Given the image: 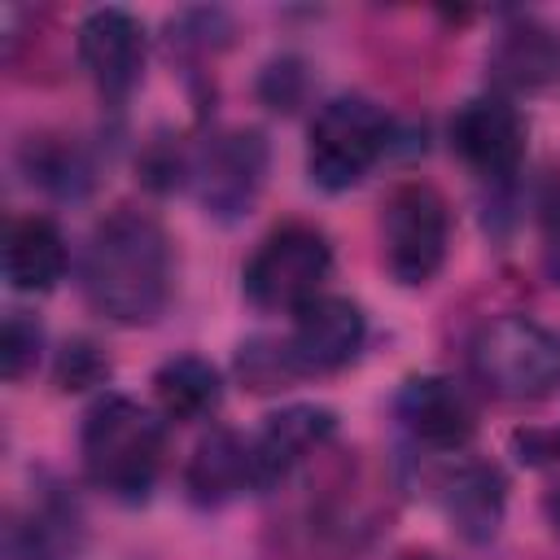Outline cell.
Listing matches in <instances>:
<instances>
[{
	"instance_id": "4316f807",
	"label": "cell",
	"mask_w": 560,
	"mask_h": 560,
	"mask_svg": "<svg viewBox=\"0 0 560 560\" xmlns=\"http://www.w3.org/2000/svg\"><path fill=\"white\" fill-rule=\"evenodd\" d=\"M402 560H438V556H429V551H420V556H416V551H411V556H402Z\"/></svg>"
},
{
	"instance_id": "cb8c5ba5",
	"label": "cell",
	"mask_w": 560,
	"mask_h": 560,
	"mask_svg": "<svg viewBox=\"0 0 560 560\" xmlns=\"http://www.w3.org/2000/svg\"><path fill=\"white\" fill-rule=\"evenodd\" d=\"M512 446L521 451L525 464H556L560 459V424L556 429H521L512 438Z\"/></svg>"
},
{
	"instance_id": "ffe728a7",
	"label": "cell",
	"mask_w": 560,
	"mask_h": 560,
	"mask_svg": "<svg viewBox=\"0 0 560 560\" xmlns=\"http://www.w3.org/2000/svg\"><path fill=\"white\" fill-rule=\"evenodd\" d=\"M44 354V328L35 315L26 311H9L4 315V328H0V372L4 381H22L35 372Z\"/></svg>"
},
{
	"instance_id": "ac0fdd59",
	"label": "cell",
	"mask_w": 560,
	"mask_h": 560,
	"mask_svg": "<svg viewBox=\"0 0 560 560\" xmlns=\"http://www.w3.org/2000/svg\"><path fill=\"white\" fill-rule=\"evenodd\" d=\"M18 158L26 179L57 197H83L92 188V158L70 136H31Z\"/></svg>"
},
{
	"instance_id": "e0dca14e",
	"label": "cell",
	"mask_w": 560,
	"mask_h": 560,
	"mask_svg": "<svg viewBox=\"0 0 560 560\" xmlns=\"http://www.w3.org/2000/svg\"><path fill=\"white\" fill-rule=\"evenodd\" d=\"M153 398L158 411L175 424L210 420L223 407V372L201 354H171L153 372Z\"/></svg>"
},
{
	"instance_id": "8fae6325",
	"label": "cell",
	"mask_w": 560,
	"mask_h": 560,
	"mask_svg": "<svg viewBox=\"0 0 560 560\" xmlns=\"http://www.w3.org/2000/svg\"><path fill=\"white\" fill-rule=\"evenodd\" d=\"M394 416L402 433L438 455H459L477 433V407L451 376H411L394 394Z\"/></svg>"
},
{
	"instance_id": "52a82bcc",
	"label": "cell",
	"mask_w": 560,
	"mask_h": 560,
	"mask_svg": "<svg viewBox=\"0 0 560 560\" xmlns=\"http://www.w3.org/2000/svg\"><path fill=\"white\" fill-rule=\"evenodd\" d=\"M267 166H271V149L258 127H223L206 136L197 158H188V179L201 210L219 223H232L249 214V206L258 201L267 184Z\"/></svg>"
},
{
	"instance_id": "7c38bea8",
	"label": "cell",
	"mask_w": 560,
	"mask_h": 560,
	"mask_svg": "<svg viewBox=\"0 0 560 560\" xmlns=\"http://www.w3.org/2000/svg\"><path fill=\"white\" fill-rule=\"evenodd\" d=\"M433 499L446 512V521L459 529V538L486 542L503 525L508 481H503V472L494 464L472 459V455L459 451L451 464H442L433 472Z\"/></svg>"
},
{
	"instance_id": "277c9868",
	"label": "cell",
	"mask_w": 560,
	"mask_h": 560,
	"mask_svg": "<svg viewBox=\"0 0 560 560\" xmlns=\"http://www.w3.org/2000/svg\"><path fill=\"white\" fill-rule=\"evenodd\" d=\"M394 144L389 114L368 96H332L306 127V175L324 192L354 188Z\"/></svg>"
},
{
	"instance_id": "9a60e30c",
	"label": "cell",
	"mask_w": 560,
	"mask_h": 560,
	"mask_svg": "<svg viewBox=\"0 0 560 560\" xmlns=\"http://www.w3.org/2000/svg\"><path fill=\"white\" fill-rule=\"evenodd\" d=\"M184 490H188V499L197 508H219V503H228L236 494L258 490L249 438H241L236 429H210L188 455Z\"/></svg>"
},
{
	"instance_id": "7a4b0ae2",
	"label": "cell",
	"mask_w": 560,
	"mask_h": 560,
	"mask_svg": "<svg viewBox=\"0 0 560 560\" xmlns=\"http://www.w3.org/2000/svg\"><path fill=\"white\" fill-rule=\"evenodd\" d=\"M83 477L118 503H144L166 464V424L127 394H105L79 424Z\"/></svg>"
},
{
	"instance_id": "d4e9b609",
	"label": "cell",
	"mask_w": 560,
	"mask_h": 560,
	"mask_svg": "<svg viewBox=\"0 0 560 560\" xmlns=\"http://www.w3.org/2000/svg\"><path fill=\"white\" fill-rule=\"evenodd\" d=\"M542 232H547V267L560 284V179H551L542 192Z\"/></svg>"
},
{
	"instance_id": "ba28073f",
	"label": "cell",
	"mask_w": 560,
	"mask_h": 560,
	"mask_svg": "<svg viewBox=\"0 0 560 560\" xmlns=\"http://www.w3.org/2000/svg\"><path fill=\"white\" fill-rule=\"evenodd\" d=\"M74 52H79V66L88 70V79L96 83V92L109 105H122L144 79L149 35L131 9L105 4V9L83 13V22L74 31Z\"/></svg>"
},
{
	"instance_id": "4fadbf2b",
	"label": "cell",
	"mask_w": 560,
	"mask_h": 560,
	"mask_svg": "<svg viewBox=\"0 0 560 560\" xmlns=\"http://www.w3.org/2000/svg\"><path fill=\"white\" fill-rule=\"evenodd\" d=\"M337 433V416L328 407H315V402H293V407H280L262 420V429L249 438V451H254V477H258V490L284 481L298 464H306L315 451H324Z\"/></svg>"
},
{
	"instance_id": "9c48e42d",
	"label": "cell",
	"mask_w": 560,
	"mask_h": 560,
	"mask_svg": "<svg viewBox=\"0 0 560 560\" xmlns=\"http://www.w3.org/2000/svg\"><path fill=\"white\" fill-rule=\"evenodd\" d=\"M525 136L529 131L521 109L499 92L468 96L451 118L455 158L486 184H512V175L525 162Z\"/></svg>"
},
{
	"instance_id": "5bb4252c",
	"label": "cell",
	"mask_w": 560,
	"mask_h": 560,
	"mask_svg": "<svg viewBox=\"0 0 560 560\" xmlns=\"http://www.w3.org/2000/svg\"><path fill=\"white\" fill-rule=\"evenodd\" d=\"M486 79L490 92L499 96H516V92H538L547 83L560 79V35L534 18H512L490 52H486Z\"/></svg>"
},
{
	"instance_id": "30bf717a",
	"label": "cell",
	"mask_w": 560,
	"mask_h": 560,
	"mask_svg": "<svg viewBox=\"0 0 560 560\" xmlns=\"http://www.w3.org/2000/svg\"><path fill=\"white\" fill-rule=\"evenodd\" d=\"M280 341H284V354H289L298 381L328 376L359 359V350L368 341V315L359 311V302H350L341 293H319L315 302L293 311V324Z\"/></svg>"
},
{
	"instance_id": "603a6c76",
	"label": "cell",
	"mask_w": 560,
	"mask_h": 560,
	"mask_svg": "<svg viewBox=\"0 0 560 560\" xmlns=\"http://www.w3.org/2000/svg\"><path fill=\"white\" fill-rule=\"evenodd\" d=\"M302 88H306V74H302V61H293V57L271 61L262 70V79H258V96L271 109H293L302 101Z\"/></svg>"
},
{
	"instance_id": "484cf974",
	"label": "cell",
	"mask_w": 560,
	"mask_h": 560,
	"mask_svg": "<svg viewBox=\"0 0 560 560\" xmlns=\"http://www.w3.org/2000/svg\"><path fill=\"white\" fill-rule=\"evenodd\" d=\"M547 516H551V525L560 529V490H556V494L547 499Z\"/></svg>"
},
{
	"instance_id": "6da1fadb",
	"label": "cell",
	"mask_w": 560,
	"mask_h": 560,
	"mask_svg": "<svg viewBox=\"0 0 560 560\" xmlns=\"http://www.w3.org/2000/svg\"><path fill=\"white\" fill-rule=\"evenodd\" d=\"M79 284L96 315L122 328L158 324L175 289V258L162 223L136 206L109 210L83 245Z\"/></svg>"
},
{
	"instance_id": "3957f363",
	"label": "cell",
	"mask_w": 560,
	"mask_h": 560,
	"mask_svg": "<svg viewBox=\"0 0 560 560\" xmlns=\"http://www.w3.org/2000/svg\"><path fill=\"white\" fill-rule=\"evenodd\" d=\"M472 376L508 402H538L560 389V337L529 315H499L468 346Z\"/></svg>"
},
{
	"instance_id": "d6986e66",
	"label": "cell",
	"mask_w": 560,
	"mask_h": 560,
	"mask_svg": "<svg viewBox=\"0 0 560 560\" xmlns=\"http://www.w3.org/2000/svg\"><path fill=\"white\" fill-rule=\"evenodd\" d=\"M236 372H241V381H245L249 389H258V394L284 389V385L298 381V372H293V363H289L280 337H254V341H245L241 354H236Z\"/></svg>"
},
{
	"instance_id": "5b68a950",
	"label": "cell",
	"mask_w": 560,
	"mask_h": 560,
	"mask_svg": "<svg viewBox=\"0 0 560 560\" xmlns=\"http://www.w3.org/2000/svg\"><path fill=\"white\" fill-rule=\"evenodd\" d=\"M332 276V245L311 223H280L249 254L241 284L258 311H302L324 293Z\"/></svg>"
},
{
	"instance_id": "2e32d148",
	"label": "cell",
	"mask_w": 560,
	"mask_h": 560,
	"mask_svg": "<svg viewBox=\"0 0 560 560\" xmlns=\"http://www.w3.org/2000/svg\"><path fill=\"white\" fill-rule=\"evenodd\" d=\"M66 236L48 214H18L4 228V280L13 293H48L66 276Z\"/></svg>"
},
{
	"instance_id": "8992f818",
	"label": "cell",
	"mask_w": 560,
	"mask_h": 560,
	"mask_svg": "<svg viewBox=\"0 0 560 560\" xmlns=\"http://www.w3.org/2000/svg\"><path fill=\"white\" fill-rule=\"evenodd\" d=\"M451 254V206L446 197L424 184H398L381 206V262L402 284H429Z\"/></svg>"
},
{
	"instance_id": "7402d4cb",
	"label": "cell",
	"mask_w": 560,
	"mask_h": 560,
	"mask_svg": "<svg viewBox=\"0 0 560 560\" xmlns=\"http://www.w3.org/2000/svg\"><path fill=\"white\" fill-rule=\"evenodd\" d=\"M228 35L232 26L219 9H192L171 22V48L179 52H214L219 44H228Z\"/></svg>"
},
{
	"instance_id": "44dd1931",
	"label": "cell",
	"mask_w": 560,
	"mask_h": 560,
	"mask_svg": "<svg viewBox=\"0 0 560 560\" xmlns=\"http://www.w3.org/2000/svg\"><path fill=\"white\" fill-rule=\"evenodd\" d=\"M52 376L66 394H79V389H92V385H105L109 376V359L92 346V341H66L57 350V363H52Z\"/></svg>"
}]
</instances>
